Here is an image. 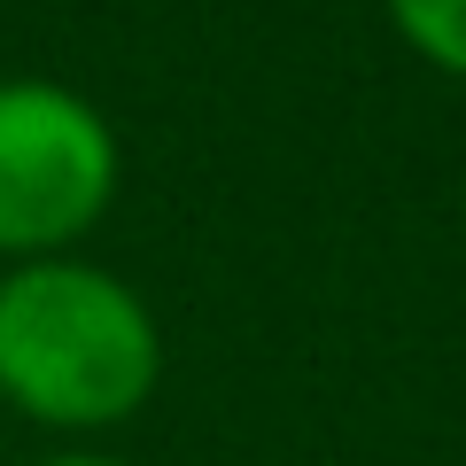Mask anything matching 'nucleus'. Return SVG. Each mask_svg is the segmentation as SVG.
Masks as SVG:
<instances>
[{
  "mask_svg": "<svg viewBox=\"0 0 466 466\" xmlns=\"http://www.w3.org/2000/svg\"><path fill=\"white\" fill-rule=\"evenodd\" d=\"M125 195V133L70 78H0V265L70 257Z\"/></svg>",
  "mask_w": 466,
  "mask_h": 466,
  "instance_id": "f03ea898",
  "label": "nucleus"
},
{
  "mask_svg": "<svg viewBox=\"0 0 466 466\" xmlns=\"http://www.w3.org/2000/svg\"><path fill=\"white\" fill-rule=\"evenodd\" d=\"M0 466H8V459H0Z\"/></svg>",
  "mask_w": 466,
  "mask_h": 466,
  "instance_id": "39448f33",
  "label": "nucleus"
},
{
  "mask_svg": "<svg viewBox=\"0 0 466 466\" xmlns=\"http://www.w3.org/2000/svg\"><path fill=\"white\" fill-rule=\"evenodd\" d=\"M171 366L148 288L70 249L0 265V412L55 443H101L156 404Z\"/></svg>",
  "mask_w": 466,
  "mask_h": 466,
  "instance_id": "f257e3e1",
  "label": "nucleus"
},
{
  "mask_svg": "<svg viewBox=\"0 0 466 466\" xmlns=\"http://www.w3.org/2000/svg\"><path fill=\"white\" fill-rule=\"evenodd\" d=\"M381 16L435 78L466 86V0H381Z\"/></svg>",
  "mask_w": 466,
  "mask_h": 466,
  "instance_id": "7ed1b4c3",
  "label": "nucleus"
},
{
  "mask_svg": "<svg viewBox=\"0 0 466 466\" xmlns=\"http://www.w3.org/2000/svg\"><path fill=\"white\" fill-rule=\"evenodd\" d=\"M16 466H140V459H125V451H109V443H55V451L16 459Z\"/></svg>",
  "mask_w": 466,
  "mask_h": 466,
  "instance_id": "20e7f679",
  "label": "nucleus"
}]
</instances>
